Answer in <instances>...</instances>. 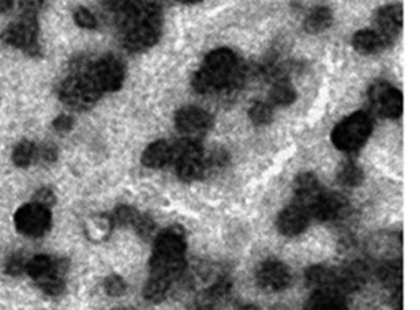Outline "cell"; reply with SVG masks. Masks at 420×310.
<instances>
[{
	"label": "cell",
	"instance_id": "8fae6325",
	"mask_svg": "<svg viewBox=\"0 0 420 310\" xmlns=\"http://www.w3.org/2000/svg\"><path fill=\"white\" fill-rule=\"evenodd\" d=\"M257 282L266 292H279L290 286L291 273L288 266L281 261L268 260L260 265L257 272Z\"/></svg>",
	"mask_w": 420,
	"mask_h": 310
},
{
	"label": "cell",
	"instance_id": "4fadbf2b",
	"mask_svg": "<svg viewBox=\"0 0 420 310\" xmlns=\"http://www.w3.org/2000/svg\"><path fill=\"white\" fill-rule=\"evenodd\" d=\"M186 250V239L185 231L181 227L174 225L170 228L163 230L154 241L153 254L161 256H174L181 258L185 256Z\"/></svg>",
	"mask_w": 420,
	"mask_h": 310
},
{
	"label": "cell",
	"instance_id": "3957f363",
	"mask_svg": "<svg viewBox=\"0 0 420 310\" xmlns=\"http://www.w3.org/2000/svg\"><path fill=\"white\" fill-rule=\"evenodd\" d=\"M103 90L100 89L92 65L81 68L67 78L59 87V98L74 110H87L98 101Z\"/></svg>",
	"mask_w": 420,
	"mask_h": 310
},
{
	"label": "cell",
	"instance_id": "7c38bea8",
	"mask_svg": "<svg viewBox=\"0 0 420 310\" xmlns=\"http://www.w3.org/2000/svg\"><path fill=\"white\" fill-rule=\"evenodd\" d=\"M348 208V201L338 192L323 191L310 208V216L322 222H329L340 218Z\"/></svg>",
	"mask_w": 420,
	"mask_h": 310
},
{
	"label": "cell",
	"instance_id": "ba28073f",
	"mask_svg": "<svg viewBox=\"0 0 420 310\" xmlns=\"http://www.w3.org/2000/svg\"><path fill=\"white\" fill-rule=\"evenodd\" d=\"M368 99L374 109L386 118H398L402 115V94L386 81H377L370 86Z\"/></svg>",
	"mask_w": 420,
	"mask_h": 310
},
{
	"label": "cell",
	"instance_id": "1f68e13d",
	"mask_svg": "<svg viewBox=\"0 0 420 310\" xmlns=\"http://www.w3.org/2000/svg\"><path fill=\"white\" fill-rule=\"evenodd\" d=\"M232 289V281L228 277H221L219 280L214 282L208 291V298L212 300H219L223 298Z\"/></svg>",
	"mask_w": 420,
	"mask_h": 310
},
{
	"label": "cell",
	"instance_id": "d6a6232c",
	"mask_svg": "<svg viewBox=\"0 0 420 310\" xmlns=\"http://www.w3.org/2000/svg\"><path fill=\"white\" fill-rule=\"evenodd\" d=\"M104 288L110 297H120L126 292V282L120 276L111 275L106 278Z\"/></svg>",
	"mask_w": 420,
	"mask_h": 310
},
{
	"label": "cell",
	"instance_id": "ee69618b",
	"mask_svg": "<svg viewBox=\"0 0 420 310\" xmlns=\"http://www.w3.org/2000/svg\"><path fill=\"white\" fill-rule=\"evenodd\" d=\"M238 310H260L259 308H258V307H257V305H254V304H247V305H243V307H241V308H239V309Z\"/></svg>",
	"mask_w": 420,
	"mask_h": 310
},
{
	"label": "cell",
	"instance_id": "8d00e7d4",
	"mask_svg": "<svg viewBox=\"0 0 420 310\" xmlns=\"http://www.w3.org/2000/svg\"><path fill=\"white\" fill-rule=\"evenodd\" d=\"M48 0H20L23 15L36 17L47 6Z\"/></svg>",
	"mask_w": 420,
	"mask_h": 310
},
{
	"label": "cell",
	"instance_id": "e575fe53",
	"mask_svg": "<svg viewBox=\"0 0 420 310\" xmlns=\"http://www.w3.org/2000/svg\"><path fill=\"white\" fill-rule=\"evenodd\" d=\"M74 21L81 29L92 30L97 28V19L92 15V12H89L86 8H78L75 10Z\"/></svg>",
	"mask_w": 420,
	"mask_h": 310
},
{
	"label": "cell",
	"instance_id": "f6af8a7d",
	"mask_svg": "<svg viewBox=\"0 0 420 310\" xmlns=\"http://www.w3.org/2000/svg\"><path fill=\"white\" fill-rule=\"evenodd\" d=\"M180 3H183V4H197V3H200L202 0H178Z\"/></svg>",
	"mask_w": 420,
	"mask_h": 310
},
{
	"label": "cell",
	"instance_id": "7bdbcfd3",
	"mask_svg": "<svg viewBox=\"0 0 420 310\" xmlns=\"http://www.w3.org/2000/svg\"><path fill=\"white\" fill-rule=\"evenodd\" d=\"M12 6V0H0V14L8 12Z\"/></svg>",
	"mask_w": 420,
	"mask_h": 310
},
{
	"label": "cell",
	"instance_id": "9c48e42d",
	"mask_svg": "<svg viewBox=\"0 0 420 310\" xmlns=\"http://www.w3.org/2000/svg\"><path fill=\"white\" fill-rule=\"evenodd\" d=\"M212 116L205 110L188 106L179 110L175 115V127L183 136L190 139L201 137L212 128Z\"/></svg>",
	"mask_w": 420,
	"mask_h": 310
},
{
	"label": "cell",
	"instance_id": "9a60e30c",
	"mask_svg": "<svg viewBox=\"0 0 420 310\" xmlns=\"http://www.w3.org/2000/svg\"><path fill=\"white\" fill-rule=\"evenodd\" d=\"M310 223V214L297 205L288 207L279 214L277 229L285 236L302 234Z\"/></svg>",
	"mask_w": 420,
	"mask_h": 310
},
{
	"label": "cell",
	"instance_id": "f35d334b",
	"mask_svg": "<svg viewBox=\"0 0 420 310\" xmlns=\"http://www.w3.org/2000/svg\"><path fill=\"white\" fill-rule=\"evenodd\" d=\"M74 125V120L67 115H59L53 121V128L59 133H66L70 131Z\"/></svg>",
	"mask_w": 420,
	"mask_h": 310
},
{
	"label": "cell",
	"instance_id": "484cf974",
	"mask_svg": "<svg viewBox=\"0 0 420 310\" xmlns=\"http://www.w3.org/2000/svg\"><path fill=\"white\" fill-rule=\"evenodd\" d=\"M381 281L387 287L396 288L402 286V262L401 261H391L381 266L379 271Z\"/></svg>",
	"mask_w": 420,
	"mask_h": 310
},
{
	"label": "cell",
	"instance_id": "83f0119b",
	"mask_svg": "<svg viewBox=\"0 0 420 310\" xmlns=\"http://www.w3.org/2000/svg\"><path fill=\"white\" fill-rule=\"evenodd\" d=\"M36 282L39 283L41 289L48 296H59L61 293H63L66 288L63 277L57 273H50Z\"/></svg>",
	"mask_w": 420,
	"mask_h": 310
},
{
	"label": "cell",
	"instance_id": "30bf717a",
	"mask_svg": "<svg viewBox=\"0 0 420 310\" xmlns=\"http://www.w3.org/2000/svg\"><path fill=\"white\" fill-rule=\"evenodd\" d=\"M92 72L103 92H114L121 89L125 81V68L121 61L112 54L100 58L92 64Z\"/></svg>",
	"mask_w": 420,
	"mask_h": 310
},
{
	"label": "cell",
	"instance_id": "d590c367",
	"mask_svg": "<svg viewBox=\"0 0 420 310\" xmlns=\"http://www.w3.org/2000/svg\"><path fill=\"white\" fill-rule=\"evenodd\" d=\"M23 271H26V261L21 255H12L6 261V272L8 275H21Z\"/></svg>",
	"mask_w": 420,
	"mask_h": 310
},
{
	"label": "cell",
	"instance_id": "bcb514c9",
	"mask_svg": "<svg viewBox=\"0 0 420 310\" xmlns=\"http://www.w3.org/2000/svg\"><path fill=\"white\" fill-rule=\"evenodd\" d=\"M196 310H214V309H213V308H211V307H208V305H203V307H200V308H199V309H196Z\"/></svg>",
	"mask_w": 420,
	"mask_h": 310
},
{
	"label": "cell",
	"instance_id": "8992f818",
	"mask_svg": "<svg viewBox=\"0 0 420 310\" xmlns=\"http://www.w3.org/2000/svg\"><path fill=\"white\" fill-rule=\"evenodd\" d=\"M37 36H39V23L36 17L23 15L19 17L17 21L10 23L0 39L9 46L21 48L25 51L32 52L37 48Z\"/></svg>",
	"mask_w": 420,
	"mask_h": 310
},
{
	"label": "cell",
	"instance_id": "6da1fadb",
	"mask_svg": "<svg viewBox=\"0 0 420 310\" xmlns=\"http://www.w3.org/2000/svg\"><path fill=\"white\" fill-rule=\"evenodd\" d=\"M120 15L122 40L127 50L142 52L156 45L161 32V14L156 4H130Z\"/></svg>",
	"mask_w": 420,
	"mask_h": 310
},
{
	"label": "cell",
	"instance_id": "2e32d148",
	"mask_svg": "<svg viewBox=\"0 0 420 310\" xmlns=\"http://www.w3.org/2000/svg\"><path fill=\"white\" fill-rule=\"evenodd\" d=\"M377 26L380 29L379 34L382 36L386 43H391L393 39L397 37L402 30L403 9L401 6H387L380 9L376 17Z\"/></svg>",
	"mask_w": 420,
	"mask_h": 310
},
{
	"label": "cell",
	"instance_id": "e0dca14e",
	"mask_svg": "<svg viewBox=\"0 0 420 310\" xmlns=\"http://www.w3.org/2000/svg\"><path fill=\"white\" fill-rule=\"evenodd\" d=\"M294 189L296 194L294 205L302 207L310 214V208L313 205V202L316 201L318 195L322 192L316 175L311 172L301 174L294 180Z\"/></svg>",
	"mask_w": 420,
	"mask_h": 310
},
{
	"label": "cell",
	"instance_id": "277c9868",
	"mask_svg": "<svg viewBox=\"0 0 420 310\" xmlns=\"http://www.w3.org/2000/svg\"><path fill=\"white\" fill-rule=\"evenodd\" d=\"M372 132V122L365 112H354L338 123L332 132V141L338 149L352 152L361 148Z\"/></svg>",
	"mask_w": 420,
	"mask_h": 310
},
{
	"label": "cell",
	"instance_id": "44dd1931",
	"mask_svg": "<svg viewBox=\"0 0 420 310\" xmlns=\"http://www.w3.org/2000/svg\"><path fill=\"white\" fill-rule=\"evenodd\" d=\"M306 310H346L343 296L334 292H314Z\"/></svg>",
	"mask_w": 420,
	"mask_h": 310
},
{
	"label": "cell",
	"instance_id": "4316f807",
	"mask_svg": "<svg viewBox=\"0 0 420 310\" xmlns=\"http://www.w3.org/2000/svg\"><path fill=\"white\" fill-rule=\"evenodd\" d=\"M36 148L34 144L28 141L19 143L12 152V161L19 167H28L34 161Z\"/></svg>",
	"mask_w": 420,
	"mask_h": 310
},
{
	"label": "cell",
	"instance_id": "cb8c5ba5",
	"mask_svg": "<svg viewBox=\"0 0 420 310\" xmlns=\"http://www.w3.org/2000/svg\"><path fill=\"white\" fill-rule=\"evenodd\" d=\"M296 99H297V92L288 81H280L271 89V103L279 106H288L294 103Z\"/></svg>",
	"mask_w": 420,
	"mask_h": 310
},
{
	"label": "cell",
	"instance_id": "603a6c76",
	"mask_svg": "<svg viewBox=\"0 0 420 310\" xmlns=\"http://www.w3.org/2000/svg\"><path fill=\"white\" fill-rule=\"evenodd\" d=\"M26 272L31 278L39 281L42 277L56 273L54 272V260L47 255H36L26 262Z\"/></svg>",
	"mask_w": 420,
	"mask_h": 310
},
{
	"label": "cell",
	"instance_id": "ffe728a7",
	"mask_svg": "<svg viewBox=\"0 0 420 310\" xmlns=\"http://www.w3.org/2000/svg\"><path fill=\"white\" fill-rule=\"evenodd\" d=\"M333 23V14L327 6H317L306 17L303 28L308 34H321Z\"/></svg>",
	"mask_w": 420,
	"mask_h": 310
},
{
	"label": "cell",
	"instance_id": "60d3db41",
	"mask_svg": "<svg viewBox=\"0 0 420 310\" xmlns=\"http://www.w3.org/2000/svg\"><path fill=\"white\" fill-rule=\"evenodd\" d=\"M41 155H42V158L45 161H48V163H52V161L57 159V149H56V147L53 144H48V145L42 148Z\"/></svg>",
	"mask_w": 420,
	"mask_h": 310
},
{
	"label": "cell",
	"instance_id": "74e56055",
	"mask_svg": "<svg viewBox=\"0 0 420 310\" xmlns=\"http://www.w3.org/2000/svg\"><path fill=\"white\" fill-rule=\"evenodd\" d=\"M32 202H35L37 205L50 209V207L54 205L56 197H54L52 189L43 187V189H40L36 192L35 196H34V201Z\"/></svg>",
	"mask_w": 420,
	"mask_h": 310
},
{
	"label": "cell",
	"instance_id": "7dc6e473",
	"mask_svg": "<svg viewBox=\"0 0 420 310\" xmlns=\"http://www.w3.org/2000/svg\"><path fill=\"white\" fill-rule=\"evenodd\" d=\"M146 1H147V0H146Z\"/></svg>",
	"mask_w": 420,
	"mask_h": 310
},
{
	"label": "cell",
	"instance_id": "f546056e",
	"mask_svg": "<svg viewBox=\"0 0 420 310\" xmlns=\"http://www.w3.org/2000/svg\"><path fill=\"white\" fill-rule=\"evenodd\" d=\"M139 216V213L133 207L120 206L116 208L112 219L119 225H130V224L133 225Z\"/></svg>",
	"mask_w": 420,
	"mask_h": 310
},
{
	"label": "cell",
	"instance_id": "b9f144b4",
	"mask_svg": "<svg viewBox=\"0 0 420 310\" xmlns=\"http://www.w3.org/2000/svg\"><path fill=\"white\" fill-rule=\"evenodd\" d=\"M402 286L396 288L394 293L392 294L391 305L393 310H402Z\"/></svg>",
	"mask_w": 420,
	"mask_h": 310
},
{
	"label": "cell",
	"instance_id": "52a82bcc",
	"mask_svg": "<svg viewBox=\"0 0 420 310\" xmlns=\"http://www.w3.org/2000/svg\"><path fill=\"white\" fill-rule=\"evenodd\" d=\"M15 225L19 233L30 238L43 236L51 225V213L48 208L40 206L35 202L28 203L19 208L15 214Z\"/></svg>",
	"mask_w": 420,
	"mask_h": 310
},
{
	"label": "cell",
	"instance_id": "5bb4252c",
	"mask_svg": "<svg viewBox=\"0 0 420 310\" xmlns=\"http://www.w3.org/2000/svg\"><path fill=\"white\" fill-rule=\"evenodd\" d=\"M306 282L314 292H340L339 271L316 265L306 271Z\"/></svg>",
	"mask_w": 420,
	"mask_h": 310
},
{
	"label": "cell",
	"instance_id": "4dcf8cb0",
	"mask_svg": "<svg viewBox=\"0 0 420 310\" xmlns=\"http://www.w3.org/2000/svg\"><path fill=\"white\" fill-rule=\"evenodd\" d=\"M230 161V155L222 148H217L210 152L208 155L205 154V161H206V167L208 172L212 169H219V167H225L226 164Z\"/></svg>",
	"mask_w": 420,
	"mask_h": 310
},
{
	"label": "cell",
	"instance_id": "ac0fdd59",
	"mask_svg": "<svg viewBox=\"0 0 420 310\" xmlns=\"http://www.w3.org/2000/svg\"><path fill=\"white\" fill-rule=\"evenodd\" d=\"M173 156V148L166 141H157L150 144L142 154L144 167L150 169H161L166 167Z\"/></svg>",
	"mask_w": 420,
	"mask_h": 310
},
{
	"label": "cell",
	"instance_id": "7a4b0ae2",
	"mask_svg": "<svg viewBox=\"0 0 420 310\" xmlns=\"http://www.w3.org/2000/svg\"><path fill=\"white\" fill-rule=\"evenodd\" d=\"M239 78L241 68L234 52L228 48H219L205 58L191 83L199 94H210L233 85Z\"/></svg>",
	"mask_w": 420,
	"mask_h": 310
},
{
	"label": "cell",
	"instance_id": "5b68a950",
	"mask_svg": "<svg viewBox=\"0 0 420 310\" xmlns=\"http://www.w3.org/2000/svg\"><path fill=\"white\" fill-rule=\"evenodd\" d=\"M172 161H175L179 178L186 183L200 180L208 174L205 152L196 139L186 138L173 148Z\"/></svg>",
	"mask_w": 420,
	"mask_h": 310
},
{
	"label": "cell",
	"instance_id": "ab89813d",
	"mask_svg": "<svg viewBox=\"0 0 420 310\" xmlns=\"http://www.w3.org/2000/svg\"><path fill=\"white\" fill-rule=\"evenodd\" d=\"M100 4L104 6L106 10L112 12H123L127 6L131 4V0H99Z\"/></svg>",
	"mask_w": 420,
	"mask_h": 310
},
{
	"label": "cell",
	"instance_id": "f1b7e54d",
	"mask_svg": "<svg viewBox=\"0 0 420 310\" xmlns=\"http://www.w3.org/2000/svg\"><path fill=\"white\" fill-rule=\"evenodd\" d=\"M249 118L257 126H265L272 120V110L268 103H255L249 110Z\"/></svg>",
	"mask_w": 420,
	"mask_h": 310
},
{
	"label": "cell",
	"instance_id": "d4e9b609",
	"mask_svg": "<svg viewBox=\"0 0 420 310\" xmlns=\"http://www.w3.org/2000/svg\"><path fill=\"white\" fill-rule=\"evenodd\" d=\"M338 181L346 187H357L363 181V172L361 167H357L355 163L348 161L339 167Z\"/></svg>",
	"mask_w": 420,
	"mask_h": 310
},
{
	"label": "cell",
	"instance_id": "d6986e66",
	"mask_svg": "<svg viewBox=\"0 0 420 310\" xmlns=\"http://www.w3.org/2000/svg\"><path fill=\"white\" fill-rule=\"evenodd\" d=\"M386 45L387 43L382 36L372 30H361L352 37V46L355 51L363 56L379 53Z\"/></svg>",
	"mask_w": 420,
	"mask_h": 310
},
{
	"label": "cell",
	"instance_id": "836d02e7",
	"mask_svg": "<svg viewBox=\"0 0 420 310\" xmlns=\"http://www.w3.org/2000/svg\"><path fill=\"white\" fill-rule=\"evenodd\" d=\"M134 229L137 231L141 238L143 239H148L153 234L154 228H156V224L153 222V219L148 217V216H144V214H139L136 222L133 223Z\"/></svg>",
	"mask_w": 420,
	"mask_h": 310
},
{
	"label": "cell",
	"instance_id": "7402d4cb",
	"mask_svg": "<svg viewBox=\"0 0 420 310\" xmlns=\"http://www.w3.org/2000/svg\"><path fill=\"white\" fill-rule=\"evenodd\" d=\"M170 285L172 282L168 281L166 278L150 276L147 285L144 286L143 297L152 303H161L167 298Z\"/></svg>",
	"mask_w": 420,
	"mask_h": 310
}]
</instances>
